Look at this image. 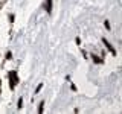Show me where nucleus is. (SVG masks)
Segmentation results:
<instances>
[{
	"mask_svg": "<svg viewBox=\"0 0 122 114\" xmlns=\"http://www.w3.org/2000/svg\"><path fill=\"white\" fill-rule=\"evenodd\" d=\"M46 9H47V12L52 11V0H46Z\"/></svg>",
	"mask_w": 122,
	"mask_h": 114,
	"instance_id": "7ed1b4c3",
	"label": "nucleus"
},
{
	"mask_svg": "<svg viewBox=\"0 0 122 114\" xmlns=\"http://www.w3.org/2000/svg\"><path fill=\"white\" fill-rule=\"evenodd\" d=\"M43 105H44V102H41L40 106H38V113H43Z\"/></svg>",
	"mask_w": 122,
	"mask_h": 114,
	"instance_id": "39448f33",
	"label": "nucleus"
},
{
	"mask_svg": "<svg viewBox=\"0 0 122 114\" xmlns=\"http://www.w3.org/2000/svg\"><path fill=\"white\" fill-rule=\"evenodd\" d=\"M102 43H104V44H105V47L108 49L110 52H112V55H116V50H114V47H113V46H112V44L108 43V41L105 40V38H102Z\"/></svg>",
	"mask_w": 122,
	"mask_h": 114,
	"instance_id": "f03ea898",
	"label": "nucleus"
},
{
	"mask_svg": "<svg viewBox=\"0 0 122 114\" xmlns=\"http://www.w3.org/2000/svg\"><path fill=\"white\" fill-rule=\"evenodd\" d=\"M17 106H18V109H20L21 106H23V97H20V99H18V104H17Z\"/></svg>",
	"mask_w": 122,
	"mask_h": 114,
	"instance_id": "20e7f679",
	"label": "nucleus"
},
{
	"mask_svg": "<svg viewBox=\"0 0 122 114\" xmlns=\"http://www.w3.org/2000/svg\"><path fill=\"white\" fill-rule=\"evenodd\" d=\"M41 87H43V84H40V85H38V87H37V88H35V93H38V91H40V90H41Z\"/></svg>",
	"mask_w": 122,
	"mask_h": 114,
	"instance_id": "423d86ee",
	"label": "nucleus"
},
{
	"mask_svg": "<svg viewBox=\"0 0 122 114\" xmlns=\"http://www.w3.org/2000/svg\"><path fill=\"white\" fill-rule=\"evenodd\" d=\"M12 58V55H11V52H8V55H6V59H11Z\"/></svg>",
	"mask_w": 122,
	"mask_h": 114,
	"instance_id": "0eeeda50",
	"label": "nucleus"
},
{
	"mask_svg": "<svg viewBox=\"0 0 122 114\" xmlns=\"http://www.w3.org/2000/svg\"><path fill=\"white\" fill-rule=\"evenodd\" d=\"M17 84H18L17 71H9V87H11V88H15Z\"/></svg>",
	"mask_w": 122,
	"mask_h": 114,
	"instance_id": "f257e3e1",
	"label": "nucleus"
}]
</instances>
